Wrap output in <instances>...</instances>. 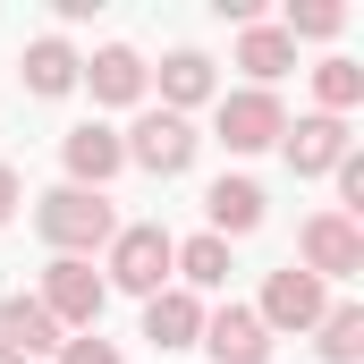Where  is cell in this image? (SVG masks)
Segmentation results:
<instances>
[{"label": "cell", "mask_w": 364, "mask_h": 364, "mask_svg": "<svg viewBox=\"0 0 364 364\" xmlns=\"http://www.w3.org/2000/svg\"><path fill=\"white\" fill-rule=\"evenodd\" d=\"M60 364H127L102 331H77V339H60Z\"/></svg>", "instance_id": "obj_22"}, {"label": "cell", "mask_w": 364, "mask_h": 364, "mask_svg": "<svg viewBox=\"0 0 364 364\" xmlns=\"http://www.w3.org/2000/svg\"><path fill=\"white\" fill-rule=\"evenodd\" d=\"M170 279H186V296H195V288H229V246H220L212 229H203V237H186Z\"/></svg>", "instance_id": "obj_18"}, {"label": "cell", "mask_w": 364, "mask_h": 364, "mask_svg": "<svg viewBox=\"0 0 364 364\" xmlns=\"http://www.w3.org/2000/svg\"><path fill=\"white\" fill-rule=\"evenodd\" d=\"M0 348H17V356H51V348H60V322H51L34 296H0Z\"/></svg>", "instance_id": "obj_16"}, {"label": "cell", "mask_w": 364, "mask_h": 364, "mask_svg": "<svg viewBox=\"0 0 364 364\" xmlns=\"http://www.w3.org/2000/svg\"><path fill=\"white\" fill-rule=\"evenodd\" d=\"M237 68L255 77V93H272L279 77L296 68V43H288L279 26H246V34H237Z\"/></svg>", "instance_id": "obj_15"}, {"label": "cell", "mask_w": 364, "mask_h": 364, "mask_svg": "<svg viewBox=\"0 0 364 364\" xmlns=\"http://www.w3.org/2000/svg\"><path fill=\"white\" fill-rule=\"evenodd\" d=\"M296 272H314V279H356L364 272V229L348 220V212H314L305 229H296Z\"/></svg>", "instance_id": "obj_5"}, {"label": "cell", "mask_w": 364, "mask_h": 364, "mask_svg": "<svg viewBox=\"0 0 364 364\" xmlns=\"http://www.w3.org/2000/svg\"><path fill=\"white\" fill-rule=\"evenodd\" d=\"M339 26H348V9H339V0H288V26H279V34H288V43H296V34H314V43H322V34H339Z\"/></svg>", "instance_id": "obj_21"}, {"label": "cell", "mask_w": 364, "mask_h": 364, "mask_svg": "<svg viewBox=\"0 0 364 364\" xmlns=\"http://www.w3.org/2000/svg\"><path fill=\"white\" fill-rule=\"evenodd\" d=\"M178 272V237L161 229V220H136V229H119L110 237V279L102 288H127V296H161Z\"/></svg>", "instance_id": "obj_2"}, {"label": "cell", "mask_w": 364, "mask_h": 364, "mask_svg": "<svg viewBox=\"0 0 364 364\" xmlns=\"http://www.w3.org/2000/svg\"><path fill=\"white\" fill-rule=\"evenodd\" d=\"M144 339L161 348V356H178L203 339V305L186 296V288H161V296H144Z\"/></svg>", "instance_id": "obj_12"}, {"label": "cell", "mask_w": 364, "mask_h": 364, "mask_svg": "<svg viewBox=\"0 0 364 364\" xmlns=\"http://www.w3.org/2000/svg\"><path fill=\"white\" fill-rule=\"evenodd\" d=\"M34 229L51 237V255H77V263H85L93 246H110V237H119V212H110V195H85V186H51V195L34 203Z\"/></svg>", "instance_id": "obj_1"}, {"label": "cell", "mask_w": 364, "mask_h": 364, "mask_svg": "<svg viewBox=\"0 0 364 364\" xmlns=\"http://www.w3.org/2000/svg\"><path fill=\"white\" fill-rule=\"evenodd\" d=\"M322 314H331V296H322V279H314V272H296V263H288V272L263 279V305H255V322H263V331H314Z\"/></svg>", "instance_id": "obj_7"}, {"label": "cell", "mask_w": 364, "mask_h": 364, "mask_svg": "<svg viewBox=\"0 0 364 364\" xmlns=\"http://www.w3.org/2000/svg\"><path fill=\"white\" fill-rule=\"evenodd\" d=\"M0 364H26V356H17V348H0Z\"/></svg>", "instance_id": "obj_24"}, {"label": "cell", "mask_w": 364, "mask_h": 364, "mask_svg": "<svg viewBox=\"0 0 364 364\" xmlns=\"http://www.w3.org/2000/svg\"><path fill=\"white\" fill-rule=\"evenodd\" d=\"M203 212H212V237L229 246V237L263 229V186H255V178H212V195H203Z\"/></svg>", "instance_id": "obj_13"}, {"label": "cell", "mask_w": 364, "mask_h": 364, "mask_svg": "<svg viewBox=\"0 0 364 364\" xmlns=\"http://www.w3.org/2000/svg\"><path fill=\"white\" fill-rule=\"evenodd\" d=\"M17 68H26V93L60 102V93H77V68H85V60H77L60 34H43V43H26V60H17Z\"/></svg>", "instance_id": "obj_14"}, {"label": "cell", "mask_w": 364, "mask_h": 364, "mask_svg": "<svg viewBox=\"0 0 364 364\" xmlns=\"http://www.w3.org/2000/svg\"><path fill=\"white\" fill-rule=\"evenodd\" d=\"M17 203H26V186H17V170H9V161H0V229H9V212H17Z\"/></svg>", "instance_id": "obj_23"}, {"label": "cell", "mask_w": 364, "mask_h": 364, "mask_svg": "<svg viewBox=\"0 0 364 364\" xmlns=\"http://www.w3.org/2000/svg\"><path fill=\"white\" fill-rule=\"evenodd\" d=\"M153 77H161V110H178V119L195 102H212V60H203V51H170Z\"/></svg>", "instance_id": "obj_17"}, {"label": "cell", "mask_w": 364, "mask_h": 364, "mask_svg": "<svg viewBox=\"0 0 364 364\" xmlns=\"http://www.w3.org/2000/svg\"><path fill=\"white\" fill-rule=\"evenodd\" d=\"M279 144H288V170H296V178H331V170L348 161V119H322V110H314V119H296Z\"/></svg>", "instance_id": "obj_10"}, {"label": "cell", "mask_w": 364, "mask_h": 364, "mask_svg": "<svg viewBox=\"0 0 364 364\" xmlns=\"http://www.w3.org/2000/svg\"><path fill=\"white\" fill-rule=\"evenodd\" d=\"M314 331H322V364H356L364 356V305H331Z\"/></svg>", "instance_id": "obj_20"}, {"label": "cell", "mask_w": 364, "mask_h": 364, "mask_svg": "<svg viewBox=\"0 0 364 364\" xmlns=\"http://www.w3.org/2000/svg\"><path fill=\"white\" fill-rule=\"evenodd\" d=\"M60 331H93L102 322V305H110V288H102V272L93 263H77V255H60L51 272H43V296H34Z\"/></svg>", "instance_id": "obj_4"}, {"label": "cell", "mask_w": 364, "mask_h": 364, "mask_svg": "<svg viewBox=\"0 0 364 364\" xmlns=\"http://www.w3.org/2000/svg\"><path fill=\"white\" fill-rule=\"evenodd\" d=\"M77 85H93V102H119V110H127V102H144L153 68H144V60H136L127 43H102L85 68H77Z\"/></svg>", "instance_id": "obj_11"}, {"label": "cell", "mask_w": 364, "mask_h": 364, "mask_svg": "<svg viewBox=\"0 0 364 364\" xmlns=\"http://www.w3.org/2000/svg\"><path fill=\"white\" fill-rule=\"evenodd\" d=\"M195 348H212V364H272V331L255 322V305H220V314H203Z\"/></svg>", "instance_id": "obj_9"}, {"label": "cell", "mask_w": 364, "mask_h": 364, "mask_svg": "<svg viewBox=\"0 0 364 364\" xmlns=\"http://www.w3.org/2000/svg\"><path fill=\"white\" fill-rule=\"evenodd\" d=\"M212 127H220V144H229V153H263V144H279V136H288V110H279V93H220V119H212Z\"/></svg>", "instance_id": "obj_6"}, {"label": "cell", "mask_w": 364, "mask_h": 364, "mask_svg": "<svg viewBox=\"0 0 364 364\" xmlns=\"http://www.w3.org/2000/svg\"><path fill=\"white\" fill-rule=\"evenodd\" d=\"M314 93H322V119H348L364 102V68L356 60H322V68H314Z\"/></svg>", "instance_id": "obj_19"}, {"label": "cell", "mask_w": 364, "mask_h": 364, "mask_svg": "<svg viewBox=\"0 0 364 364\" xmlns=\"http://www.w3.org/2000/svg\"><path fill=\"white\" fill-rule=\"evenodd\" d=\"M60 161H68V186L102 195V186H110L119 170H127V153H119V127H102V119L68 127V136H60Z\"/></svg>", "instance_id": "obj_8"}, {"label": "cell", "mask_w": 364, "mask_h": 364, "mask_svg": "<svg viewBox=\"0 0 364 364\" xmlns=\"http://www.w3.org/2000/svg\"><path fill=\"white\" fill-rule=\"evenodd\" d=\"M195 144H203V136H195V119H178V110H144V119L119 136V153H127L136 170H153V178H178L186 161H195Z\"/></svg>", "instance_id": "obj_3"}]
</instances>
